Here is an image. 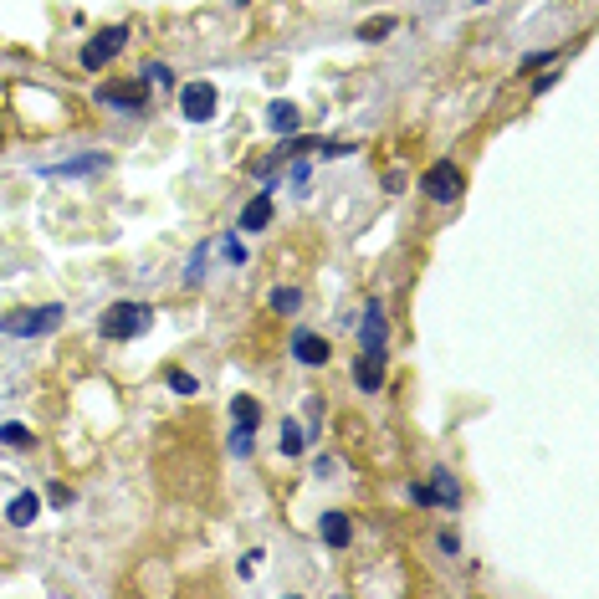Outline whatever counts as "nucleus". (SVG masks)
<instances>
[{
	"mask_svg": "<svg viewBox=\"0 0 599 599\" xmlns=\"http://www.w3.org/2000/svg\"><path fill=\"white\" fill-rule=\"evenodd\" d=\"M154 328V308L149 303H108L103 318H98V333L113 338V344H128V338H139Z\"/></svg>",
	"mask_w": 599,
	"mask_h": 599,
	"instance_id": "nucleus-1",
	"label": "nucleus"
},
{
	"mask_svg": "<svg viewBox=\"0 0 599 599\" xmlns=\"http://www.w3.org/2000/svg\"><path fill=\"white\" fill-rule=\"evenodd\" d=\"M62 318H67V308H62V303L11 308L6 318H0V333H6V338H47V333H57V328H62Z\"/></svg>",
	"mask_w": 599,
	"mask_h": 599,
	"instance_id": "nucleus-2",
	"label": "nucleus"
},
{
	"mask_svg": "<svg viewBox=\"0 0 599 599\" xmlns=\"http://www.w3.org/2000/svg\"><path fill=\"white\" fill-rule=\"evenodd\" d=\"M149 82L144 77H113V82H98L93 88V103L98 108H113V113H149Z\"/></svg>",
	"mask_w": 599,
	"mask_h": 599,
	"instance_id": "nucleus-3",
	"label": "nucleus"
},
{
	"mask_svg": "<svg viewBox=\"0 0 599 599\" xmlns=\"http://www.w3.org/2000/svg\"><path fill=\"white\" fill-rule=\"evenodd\" d=\"M123 47H128V26H123V21H113V26H103V31H93L88 41H82L77 67H82V72H103V67H108Z\"/></svg>",
	"mask_w": 599,
	"mask_h": 599,
	"instance_id": "nucleus-4",
	"label": "nucleus"
},
{
	"mask_svg": "<svg viewBox=\"0 0 599 599\" xmlns=\"http://www.w3.org/2000/svg\"><path fill=\"white\" fill-rule=\"evenodd\" d=\"M103 169H113V154L108 149H88V154H72L62 164H41L36 175L41 180H93V175H103Z\"/></svg>",
	"mask_w": 599,
	"mask_h": 599,
	"instance_id": "nucleus-5",
	"label": "nucleus"
},
{
	"mask_svg": "<svg viewBox=\"0 0 599 599\" xmlns=\"http://www.w3.org/2000/svg\"><path fill=\"white\" fill-rule=\"evenodd\" d=\"M420 195L425 200H436V205H456L461 195H466V180H461V169L451 164V159H441V164H431L420 175Z\"/></svg>",
	"mask_w": 599,
	"mask_h": 599,
	"instance_id": "nucleus-6",
	"label": "nucleus"
},
{
	"mask_svg": "<svg viewBox=\"0 0 599 599\" xmlns=\"http://www.w3.org/2000/svg\"><path fill=\"white\" fill-rule=\"evenodd\" d=\"M359 354L390 359V318H384V297H369L359 318Z\"/></svg>",
	"mask_w": 599,
	"mask_h": 599,
	"instance_id": "nucleus-7",
	"label": "nucleus"
},
{
	"mask_svg": "<svg viewBox=\"0 0 599 599\" xmlns=\"http://www.w3.org/2000/svg\"><path fill=\"white\" fill-rule=\"evenodd\" d=\"M216 108H221V93L210 88V82H185V88H180V113L190 123H210Z\"/></svg>",
	"mask_w": 599,
	"mask_h": 599,
	"instance_id": "nucleus-8",
	"label": "nucleus"
},
{
	"mask_svg": "<svg viewBox=\"0 0 599 599\" xmlns=\"http://www.w3.org/2000/svg\"><path fill=\"white\" fill-rule=\"evenodd\" d=\"M328 354H333V349H328L323 333H313V328H297V333H292V359L303 364V369H323Z\"/></svg>",
	"mask_w": 599,
	"mask_h": 599,
	"instance_id": "nucleus-9",
	"label": "nucleus"
},
{
	"mask_svg": "<svg viewBox=\"0 0 599 599\" xmlns=\"http://www.w3.org/2000/svg\"><path fill=\"white\" fill-rule=\"evenodd\" d=\"M272 205H277V180H267L262 195H251V200H246V210H241V231H246V236L267 231V226H272Z\"/></svg>",
	"mask_w": 599,
	"mask_h": 599,
	"instance_id": "nucleus-10",
	"label": "nucleus"
},
{
	"mask_svg": "<svg viewBox=\"0 0 599 599\" xmlns=\"http://www.w3.org/2000/svg\"><path fill=\"white\" fill-rule=\"evenodd\" d=\"M318 533H323V543H328V548L344 553V548L354 543V523H349V512H323V518H318Z\"/></svg>",
	"mask_w": 599,
	"mask_h": 599,
	"instance_id": "nucleus-11",
	"label": "nucleus"
},
{
	"mask_svg": "<svg viewBox=\"0 0 599 599\" xmlns=\"http://www.w3.org/2000/svg\"><path fill=\"white\" fill-rule=\"evenodd\" d=\"M267 128H272L277 139L297 134V128H303V108H297V103H287V98H277V103L267 108Z\"/></svg>",
	"mask_w": 599,
	"mask_h": 599,
	"instance_id": "nucleus-12",
	"label": "nucleus"
},
{
	"mask_svg": "<svg viewBox=\"0 0 599 599\" xmlns=\"http://www.w3.org/2000/svg\"><path fill=\"white\" fill-rule=\"evenodd\" d=\"M354 384H359L364 395H379L384 390V359L379 354H359L354 359Z\"/></svg>",
	"mask_w": 599,
	"mask_h": 599,
	"instance_id": "nucleus-13",
	"label": "nucleus"
},
{
	"mask_svg": "<svg viewBox=\"0 0 599 599\" xmlns=\"http://www.w3.org/2000/svg\"><path fill=\"white\" fill-rule=\"evenodd\" d=\"M36 512H41V497H36V492H16V497L6 502V523H11V528H31Z\"/></svg>",
	"mask_w": 599,
	"mask_h": 599,
	"instance_id": "nucleus-14",
	"label": "nucleus"
},
{
	"mask_svg": "<svg viewBox=\"0 0 599 599\" xmlns=\"http://www.w3.org/2000/svg\"><path fill=\"white\" fill-rule=\"evenodd\" d=\"M431 492H436V502H441L446 512L461 507V487H456V477L446 472V466H436V472H431Z\"/></svg>",
	"mask_w": 599,
	"mask_h": 599,
	"instance_id": "nucleus-15",
	"label": "nucleus"
},
{
	"mask_svg": "<svg viewBox=\"0 0 599 599\" xmlns=\"http://www.w3.org/2000/svg\"><path fill=\"white\" fill-rule=\"evenodd\" d=\"M318 149H323L318 134H287V139L277 144V159H308V154H318Z\"/></svg>",
	"mask_w": 599,
	"mask_h": 599,
	"instance_id": "nucleus-16",
	"label": "nucleus"
},
{
	"mask_svg": "<svg viewBox=\"0 0 599 599\" xmlns=\"http://www.w3.org/2000/svg\"><path fill=\"white\" fill-rule=\"evenodd\" d=\"M390 31H400V16H369V21H359V31H354V36L374 47V41H384Z\"/></svg>",
	"mask_w": 599,
	"mask_h": 599,
	"instance_id": "nucleus-17",
	"label": "nucleus"
},
{
	"mask_svg": "<svg viewBox=\"0 0 599 599\" xmlns=\"http://www.w3.org/2000/svg\"><path fill=\"white\" fill-rule=\"evenodd\" d=\"M231 425H251L256 431V425H262V405H256L251 395H236L231 400Z\"/></svg>",
	"mask_w": 599,
	"mask_h": 599,
	"instance_id": "nucleus-18",
	"label": "nucleus"
},
{
	"mask_svg": "<svg viewBox=\"0 0 599 599\" xmlns=\"http://www.w3.org/2000/svg\"><path fill=\"white\" fill-rule=\"evenodd\" d=\"M0 441H6L11 451H31V446H36L31 425H21V420H6V425H0Z\"/></svg>",
	"mask_w": 599,
	"mask_h": 599,
	"instance_id": "nucleus-19",
	"label": "nucleus"
},
{
	"mask_svg": "<svg viewBox=\"0 0 599 599\" xmlns=\"http://www.w3.org/2000/svg\"><path fill=\"white\" fill-rule=\"evenodd\" d=\"M226 451H231V456H241V461L256 451V431H251V425H231V436H226Z\"/></svg>",
	"mask_w": 599,
	"mask_h": 599,
	"instance_id": "nucleus-20",
	"label": "nucleus"
},
{
	"mask_svg": "<svg viewBox=\"0 0 599 599\" xmlns=\"http://www.w3.org/2000/svg\"><path fill=\"white\" fill-rule=\"evenodd\" d=\"M267 308L272 313H297V308H303V292H297V287H272Z\"/></svg>",
	"mask_w": 599,
	"mask_h": 599,
	"instance_id": "nucleus-21",
	"label": "nucleus"
},
{
	"mask_svg": "<svg viewBox=\"0 0 599 599\" xmlns=\"http://www.w3.org/2000/svg\"><path fill=\"white\" fill-rule=\"evenodd\" d=\"M303 451H308L303 425H297V420H282V456H303Z\"/></svg>",
	"mask_w": 599,
	"mask_h": 599,
	"instance_id": "nucleus-22",
	"label": "nucleus"
},
{
	"mask_svg": "<svg viewBox=\"0 0 599 599\" xmlns=\"http://www.w3.org/2000/svg\"><path fill=\"white\" fill-rule=\"evenodd\" d=\"M205 256H210V241H200L195 256L185 262V287H200V282H205Z\"/></svg>",
	"mask_w": 599,
	"mask_h": 599,
	"instance_id": "nucleus-23",
	"label": "nucleus"
},
{
	"mask_svg": "<svg viewBox=\"0 0 599 599\" xmlns=\"http://www.w3.org/2000/svg\"><path fill=\"white\" fill-rule=\"evenodd\" d=\"M149 88H175V72H169V62H144V72H139Z\"/></svg>",
	"mask_w": 599,
	"mask_h": 599,
	"instance_id": "nucleus-24",
	"label": "nucleus"
},
{
	"mask_svg": "<svg viewBox=\"0 0 599 599\" xmlns=\"http://www.w3.org/2000/svg\"><path fill=\"white\" fill-rule=\"evenodd\" d=\"M221 256H226L231 267H246V256H251V251H246V241H236V231H231V236L221 241Z\"/></svg>",
	"mask_w": 599,
	"mask_h": 599,
	"instance_id": "nucleus-25",
	"label": "nucleus"
},
{
	"mask_svg": "<svg viewBox=\"0 0 599 599\" xmlns=\"http://www.w3.org/2000/svg\"><path fill=\"white\" fill-rule=\"evenodd\" d=\"M553 62H564V52H528L518 62V72H538V67H553Z\"/></svg>",
	"mask_w": 599,
	"mask_h": 599,
	"instance_id": "nucleus-26",
	"label": "nucleus"
},
{
	"mask_svg": "<svg viewBox=\"0 0 599 599\" xmlns=\"http://www.w3.org/2000/svg\"><path fill=\"white\" fill-rule=\"evenodd\" d=\"M164 379H169V390H175V395H195V390H200L195 374H185V369H169Z\"/></svg>",
	"mask_w": 599,
	"mask_h": 599,
	"instance_id": "nucleus-27",
	"label": "nucleus"
},
{
	"mask_svg": "<svg viewBox=\"0 0 599 599\" xmlns=\"http://www.w3.org/2000/svg\"><path fill=\"white\" fill-rule=\"evenodd\" d=\"M410 502H415V507H436V492L425 487V482H410Z\"/></svg>",
	"mask_w": 599,
	"mask_h": 599,
	"instance_id": "nucleus-28",
	"label": "nucleus"
},
{
	"mask_svg": "<svg viewBox=\"0 0 599 599\" xmlns=\"http://www.w3.org/2000/svg\"><path fill=\"white\" fill-rule=\"evenodd\" d=\"M384 190H390V195H400L405 190V175H400V169H384V180H379Z\"/></svg>",
	"mask_w": 599,
	"mask_h": 599,
	"instance_id": "nucleus-29",
	"label": "nucleus"
},
{
	"mask_svg": "<svg viewBox=\"0 0 599 599\" xmlns=\"http://www.w3.org/2000/svg\"><path fill=\"white\" fill-rule=\"evenodd\" d=\"M559 77H564V72H543V77H533V98H543V93H548Z\"/></svg>",
	"mask_w": 599,
	"mask_h": 599,
	"instance_id": "nucleus-30",
	"label": "nucleus"
},
{
	"mask_svg": "<svg viewBox=\"0 0 599 599\" xmlns=\"http://www.w3.org/2000/svg\"><path fill=\"white\" fill-rule=\"evenodd\" d=\"M52 507H72V487L57 482V487H52Z\"/></svg>",
	"mask_w": 599,
	"mask_h": 599,
	"instance_id": "nucleus-31",
	"label": "nucleus"
},
{
	"mask_svg": "<svg viewBox=\"0 0 599 599\" xmlns=\"http://www.w3.org/2000/svg\"><path fill=\"white\" fill-rule=\"evenodd\" d=\"M292 185H297V190L308 185V159H297V164H292Z\"/></svg>",
	"mask_w": 599,
	"mask_h": 599,
	"instance_id": "nucleus-32",
	"label": "nucleus"
},
{
	"mask_svg": "<svg viewBox=\"0 0 599 599\" xmlns=\"http://www.w3.org/2000/svg\"><path fill=\"white\" fill-rule=\"evenodd\" d=\"M436 543H441V553H456V548H461V538H456V533H436Z\"/></svg>",
	"mask_w": 599,
	"mask_h": 599,
	"instance_id": "nucleus-33",
	"label": "nucleus"
},
{
	"mask_svg": "<svg viewBox=\"0 0 599 599\" xmlns=\"http://www.w3.org/2000/svg\"><path fill=\"white\" fill-rule=\"evenodd\" d=\"M472 6H492V0H472Z\"/></svg>",
	"mask_w": 599,
	"mask_h": 599,
	"instance_id": "nucleus-34",
	"label": "nucleus"
},
{
	"mask_svg": "<svg viewBox=\"0 0 599 599\" xmlns=\"http://www.w3.org/2000/svg\"><path fill=\"white\" fill-rule=\"evenodd\" d=\"M231 6H246V0H231Z\"/></svg>",
	"mask_w": 599,
	"mask_h": 599,
	"instance_id": "nucleus-35",
	"label": "nucleus"
}]
</instances>
